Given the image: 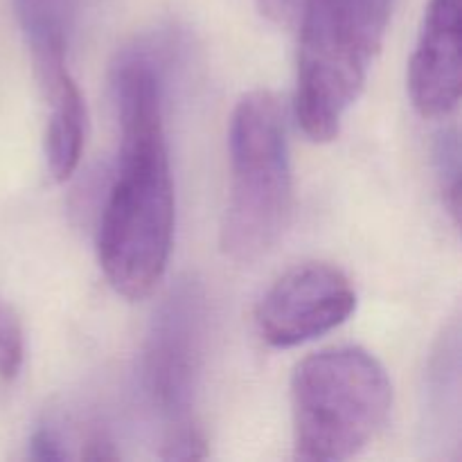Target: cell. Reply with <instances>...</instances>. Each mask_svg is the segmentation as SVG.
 <instances>
[{
	"instance_id": "6da1fadb",
	"label": "cell",
	"mask_w": 462,
	"mask_h": 462,
	"mask_svg": "<svg viewBox=\"0 0 462 462\" xmlns=\"http://www.w3.org/2000/svg\"><path fill=\"white\" fill-rule=\"evenodd\" d=\"M120 117V162L97 228V257L108 284L129 300L147 298L167 271L176 201L153 59L126 52L113 68Z\"/></svg>"
},
{
	"instance_id": "7a4b0ae2",
	"label": "cell",
	"mask_w": 462,
	"mask_h": 462,
	"mask_svg": "<svg viewBox=\"0 0 462 462\" xmlns=\"http://www.w3.org/2000/svg\"><path fill=\"white\" fill-rule=\"evenodd\" d=\"M393 0H307L298 27L296 117L329 143L359 99L391 18Z\"/></svg>"
},
{
	"instance_id": "3957f363",
	"label": "cell",
	"mask_w": 462,
	"mask_h": 462,
	"mask_svg": "<svg viewBox=\"0 0 462 462\" xmlns=\"http://www.w3.org/2000/svg\"><path fill=\"white\" fill-rule=\"evenodd\" d=\"M391 404V379L370 352L346 346L307 356L291 377L296 458H352L377 438Z\"/></svg>"
},
{
	"instance_id": "277c9868",
	"label": "cell",
	"mask_w": 462,
	"mask_h": 462,
	"mask_svg": "<svg viewBox=\"0 0 462 462\" xmlns=\"http://www.w3.org/2000/svg\"><path fill=\"white\" fill-rule=\"evenodd\" d=\"M293 203L282 108L269 90L244 95L230 117V199L221 246L235 262H255L278 244Z\"/></svg>"
},
{
	"instance_id": "5b68a950",
	"label": "cell",
	"mask_w": 462,
	"mask_h": 462,
	"mask_svg": "<svg viewBox=\"0 0 462 462\" xmlns=\"http://www.w3.org/2000/svg\"><path fill=\"white\" fill-rule=\"evenodd\" d=\"M206 334V293L194 280H180L153 314L138 365L140 397L161 431V458L206 456V440L197 422Z\"/></svg>"
},
{
	"instance_id": "8992f818",
	"label": "cell",
	"mask_w": 462,
	"mask_h": 462,
	"mask_svg": "<svg viewBox=\"0 0 462 462\" xmlns=\"http://www.w3.org/2000/svg\"><path fill=\"white\" fill-rule=\"evenodd\" d=\"M14 7L48 106L45 158L50 174L54 180H66L79 165L86 138V104L66 61L77 0H14Z\"/></svg>"
},
{
	"instance_id": "52a82bcc",
	"label": "cell",
	"mask_w": 462,
	"mask_h": 462,
	"mask_svg": "<svg viewBox=\"0 0 462 462\" xmlns=\"http://www.w3.org/2000/svg\"><path fill=\"white\" fill-rule=\"evenodd\" d=\"M356 310V291L341 269L310 262L287 271L260 300L255 325L273 347H296L332 332Z\"/></svg>"
},
{
	"instance_id": "ba28073f",
	"label": "cell",
	"mask_w": 462,
	"mask_h": 462,
	"mask_svg": "<svg viewBox=\"0 0 462 462\" xmlns=\"http://www.w3.org/2000/svg\"><path fill=\"white\" fill-rule=\"evenodd\" d=\"M462 93L460 0H429L409 63V95L422 117H447Z\"/></svg>"
},
{
	"instance_id": "9c48e42d",
	"label": "cell",
	"mask_w": 462,
	"mask_h": 462,
	"mask_svg": "<svg viewBox=\"0 0 462 462\" xmlns=\"http://www.w3.org/2000/svg\"><path fill=\"white\" fill-rule=\"evenodd\" d=\"M25 341L16 314L5 300H0V377L14 379L23 365Z\"/></svg>"
},
{
	"instance_id": "30bf717a",
	"label": "cell",
	"mask_w": 462,
	"mask_h": 462,
	"mask_svg": "<svg viewBox=\"0 0 462 462\" xmlns=\"http://www.w3.org/2000/svg\"><path fill=\"white\" fill-rule=\"evenodd\" d=\"M460 149L456 134L442 135L440 144L436 149L438 176H440L445 203L449 206L451 215L458 217L460 210Z\"/></svg>"
},
{
	"instance_id": "8fae6325",
	"label": "cell",
	"mask_w": 462,
	"mask_h": 462,
	"mask_svg": "<svg viewBox=\"0 0 462 462\" xmlns=\"http://www.w3.org/2000/svg\"><path fill=\"white\" fill-rule=\"evenodd\" d=\"M30 456L34 460H66L70 458L68 438L59 429V424L45 422L34 431L30 440Z\"/></svg>"
},
{
	"instance_id": "7c38bea8",
	"label": "cell",
	"mask_w": 462,
	"mask_h": 462,
	"mask_svg": "<svg viewBox=\"0 0 462 462\" xmlns=\"http://www.w3.org/2000/svg\"><path fill=\"white\" fill-rule=\"evenodd\" d=\"M262 16L280 27H296L305 12L307 0H255Z\"/></svg>"
}]
</instances>
